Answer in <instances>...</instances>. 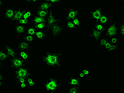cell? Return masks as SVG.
<instances>
[{"instance_id":"35","label":"cell","mask_w":124,"mask_h":93,"mask_svg":"<svg viewBox=\"0 0 124 93\" xmlns=\"http://www.w3.org/2000/svg\"><path fill=\"white\" fill-rule=\"evenodd\" d=\"M72 21L76 27H79L81 24V20L78 17L74 19L73 20H72Z\"/></svg>"},{"instance_id":"44","label":"cell","mask_w":124,"mask_h":93,"mask_svg":"<svg viewBox=\"0 0 124 93\" xmlns=\"http://www.w3.org/2000/svg\"><path fill=\"white\" fill-rule=\"evenodd\" d=\"M4 75L1 72H0V81H3V79H4Z\"/></svg>"},{"instance_id":"5","label":"cell","mask_w":124,"mask_h":93,"mask_svg":"<svg viewBox=\"0 0 124 93\" xmlns=\"http://www.w3.org/2000/svg\"><path fill=\"white\" fill-rule=\"evenodd\" d=\"M118 33V25L117 22H113L107 27H106L105 33L108 38H110L116 37Z\"/></svg>"},{"instance_id":"25","label":"cell","mask_w":124,"mask_h":93,"mask_svg":"<svg viewBox=\"0 0 124 93\" xmlns=\"http://www.w3.org/2000/svg\"><path fill=\"white\" fill-rule=\"evenodd\" d=\"M81 92V86H71L68 89L69 93H80Z\"/></svg>"},{"instance_id":"54","label":"cell","mask_w":124,"mask_h":93,"mask_svg":"<svg viewBox=\"0 0 124 93\" xmlns=\"http://www.w3.org/2000/svg\"></svg>"},{"instance_id":"45","label":"cell","mask_w":124,"mask_h":93,"mask_svg":"<svg viewBox=\"0 0 124 93\" xmlns=\"http://www.w3.org/2000/svg\"><path fill=\"white\" fill-rule=\"evenodd\" d=\"M39 0H31V3H33L34 4H38Z\"/></svg>"},{"instance_id":"46","label":"cell","mask_w":124,"mask_h":93,"mask_svg":"<svg viewBox=\"0 0 124 93\" xmlns=\"http://www.w3.org/2000/svg\"><path fill=\"white\" fill-rule=\"evenodd\" d=\"M4 5L3 0H0V8H1Z\"/></svg>"},{"instance_id":"9","label":"cell","mask_w":124,"mask_h":93,"mask_svg":"<svg viewBox=\"0 0 124 93\" xmlns=\"http://www.w3.org/2000/svg\"><path fill=\"white\" fill-rule=\"evenodd\" d=\"M79 13V10L78 9L70 7L67 13L65 20H72L78 17Z\"/></svg>"},{"instance_id":"47","label":"cell","mask_w":124,"mask_h":93,"mask_svg":"<svg viewBox=\"0 0 124 93\" xmlns=\"http://www.w3.org/2000/svg\"><path fill=\"white\" fill-rule=\"evenodd\" d=\"M3 62L0 61V70L2 69L3 68Z\"/></svg>"},{"instance_id":"39","label":"cell","mask_w":124,"mask_h":93,"mask_svg":"<svg viewBox=\"0 0 124 93\" xmlns=\"http://www.w3.org/2000/svg\"><path fill=\"white\" fill-rule=\"evenodd\" d=\"M82 72L84 74V75H85L86 77L88 76L89 74H90V70L88 68H83V69L82 70Z\"/></svg>"},{"instance_id":"48","label":"cell","mask_w":124,"mask_h":93,"mask_svg":"<svg viewBox=\"0 0 124 93\" xmlns=\"http://www.w3.org/2000/svg\"><path fill=\"white\" fill-rule=\"evenodd\" d=\"M24 2L27 3H31V0H25Z\"/></svg>"},{"instance_id":"24","label":"cell","mask_w":124,"mask_h":93,"mask_svg":"<svg viewBox=\"0 0 124 93\" xmlns=\"http://www.w3.org/2000/svg\"><path fill=\"white\" fill-rule=\"evenodd\" d=\"M46 18H43V17H39L36 16H34L32 20V22L34 24H38L40 23L46 22Z\"/></svg>"},{"instance_id":"2","label":"cell","mask_w":124,"mask_h":93,"mask_svg":"<svg viewBox=\"0 0 124 93\" xmlns=\"http://www.w3.org/2000/svg\"><path fill=\"white\" fill-rule=\"evenodd\" d=\"M61 83L56 77H51L47 79L44 83L45 92L47 93H54L61 87Z\"/></svg>"},{"instance_id":"16","label":"cell","mask_w":124,"mask_h":93,"mask_svg":"<svg viewBox=\"0 0 124 93\" xmlns=\"http://www.w3.org/2000/svg\"><path fill=\"white\" fill-rule=\"evenodd\" d=\"M51 10H41V9H37V10L34 13V16H37L39 17H41L43 18H47Z\"/></svg>"},{"instance_id":"1","label":"cell","mask_w":124,"mask_h":93,"mask_svg":"<svg viewBox=\"0 0 124 93\" xmlns=\"http://www.w3.org/2000/svg\"><path fill=\"white\" fill-rule=\"evenodd\" d=\"M62 54V53L47 51L44 54L42 61L46 66L50 68H56L61 65Z\"/></svg>"},{"instance_id":"29","label":"cell","mask_w":124,"mask_h":93,"mask_svg":"<svg viewBox=\"0 0 124 93\" xmlns=\"http://www.w3.org/2000/svg\"><path fill=\"white\" fill-rule=\"evenodd\" d=\"M8 55L3 50H0V61L2 62L6 61L8 58Z\"/></svg>"},{"instance_id":"6","label":"cell","mask_w":124,"mask_h":93,"mask_svg":"<svg viewBox=\"0 0 124 93\" xmlns=\"http://www.w3.org/2000/svg\"><path fill=\"white\" fill-rule=\"evenodd\" d=\"M64 30V28L60 24V23H56L52 27L51 32L53 37L54 38L57 39L61 35Z\"/></svg>"},{"instance_id":"21","label":"cell","mask_w":124,"mask_h":93,"mask_svg":"<svg viewBox=\"0 0 124 93\" xmlns=\"http://www.w3.org/2000/svg\"><path fill=\"white\" fill-rule=\"evenodd\" d=\"M92 28L99 31L102 34H103L105 32L106 27L104 25L101 24L100 23H99L98 22H96V23L93 26Z\"/></svg>"},{"instance_id":"28","label":"cell","mask_w":124,"mask_h":93,"mask_svg":"<svg viewBox=\"0 0 124 93\" xmlns=\"http://www.w3.org/2000/svg\"><path fill=\"white\" fill-rule=\"evenodd\" d=\"M37 31V29L34 27L31 26V27H29L26 30V34L31 35L34 36Z\"/></svg>"},{"instance_id":"13","label":"cell","mask_w":124,"mask_h":93,"mask_svg":"<svg viewBox=\"0 0 124 93\" xmlns=\"http://www.w3.org/2000/svg\"><path fill=\"white\" fill-rule=\"evenodd\" d=\"M26 27L25 26L19 23H17L15 27V32L17 35H23L25 34L26 31Z\"/></svg>"},{"instance_id":"7","label":"cell","mask_w":124,"mask_h":93,"mask_svg":"<svg viewBox=\"0 0 124 93\" xmlns=\"http://www.w3.org/2000/svg\"><path fill=\"white\" fill-rule=\"evenodd\" d=\"M103 13L101 8L100 6H98L91 12L90 14V18L92 20L98 22Z\"/></svg>"},{"instance_id":"17","label":"cell","mask_w":124,"mask_h":93,"mask_svg":"<svg viewBox=\"0 0 124 93\" xmlns=\"http://www.w3.org/2000/svg\"><path fill=\"white\" fill-rule=\"evenodd\" d=\"M81 81L77 77H72L68 80V84L70 86H81Z\"/></svg>"},{"instance_id":"14","label":"cell","mask_w":124,"mask_h":93,"mask_svg":"<svg viewBox=\"0 0 124 93\" xmlns=\"http://www.w3.org/2000/svg\"><path fill=\"white\" fill-rule=\"evenodd\" d=\"M103 34L100 31L92 28L90 34V37L95 42H98L102 37Z\"/></svg>"},{"instance_id":"50","label":"cell","mask_w":124,"mask_h":93,"mask_svg":"<svg viewBox=\"0 0 124 93\" xmlns=\"http://www.w3.org/2000/svg\"><path fill=\"white\" fill-rule=\"evenodd\" d=\"M2 21H3V19H2L1 16H0V23H1Z\"/></svg>"},{"instance_id":"53","label":"cell","mask_w":124,"mask_h":93,"mask_svg":"<svg viewBox=\"0 0 124 93\" xmlns=\"http://www.w3.org/2000/svg\"><path fill=\"white\" fill-rule=\"evenodd\" d=\"M1 8H0V13H1Z\"/></svg>"},{"instance_id":"31","label":"cell","mask_w":124,"mask_h":93,"mask_svg":"<svg viewBox=\"0 0 124 93\" xmlns=\"http://www.w3.org/2000/svg\"><path fill=\"white\" fill-rule=\"evenodd\" d=\"M66 24L67 28L70 30H74L76 29L77 27L75 24L72 23V20H66Z\"/></svg>"},{"instance_id":"15","label":"cell","mask_w":124,"mask_h":93,"mask_svg":"<svg viewBox=\"0 0 124 93\" xmlns=\"http://www.w3.org/2000/svg\"><path fill=\"white\" fill-rule=\"evenodd\" d=\"M5 47L6 48V51L7 52L6 54L9 58H12L17 56V52L13 48L10 46L8 45H6L5 46Z\"/></svg>"},{"instance_id":"42","label":"cell","mask_w":124,"mask_h":93,"mask_svg":"<svg viewBox=\"0 0 124 93\" xmlns=\"http://www.w3.org/2000/svg\"><path fill=\"white\" fill-rule=\"evenodd\" d=\"M16 81L20 83H26V78H19L16 80Z\"/></svg>"},{"instance_id":"41","label":"cell","mask_w":124,"mask_h":93,"mask_svg":"<svg viewBox=\"0 0 124 93\" xmlns=\"http://www.w3.org/2000/svg\"><path fill=\"white\" fill-rule=\"evenodd\" d=\"M45 1L48 2L52 4H57L61 2L62 0H44Z\"/></svg>"},{"instance_id":"27","label":"cell","mask_w":124,"mask_h":93,"mask_svg":"<svg viewBox=\"0 0 124 93\" xmlns=\"http://www.w3.org/2000/svg\"><path fill=\"white\" fill-rule=\"evenodd\" d=\"M108 41V39L107 38L102 37L98 41V46L100 48H103L105 45Z\"/></svg>"},{"instance_id":"12","label":"cell","mask_w":124,"mask_h":93,"mask_svg":"<svg viewBox=\"0 0 124 93\" xmlns=\"http://www.w3.org/2000/svg\"><path fill=\"white\" fill-rule=\"evenodd\" d=\"M15 10L16 9L14 8L12 6H9L6 8L5 11L4 17L8 20H11L14 15Z\"/></svg>"},{"instance_id":"11","label":"cell","mask_w":124,"mask_h":93,"mask_svg":"<svg viewBox=\"0 0 124 93\" xmlns=\"http://www.w3.org/2000/svg\"><path fill=\"white\" fill-rule=\"evenodd\" d=\"M17 47L21 51H28L30 49L31 45L30 44L23 39L19 41L17 44Z\"/></svg>"},{"instance_id":"36","label":"cell","mask_w":124,"mask_h":93,"mask_svg":"<svg viewBox=\"0 0 124 93\" xmlns=\"http://www.w3.org/2000/svg\"><path fill=\"white\" fill-rule=\"evenodd\" d=\"M119 33L121 37H124V26L123 23H121L118 25Z\"/></svg>"},{"instance_id":"3","label":"cell","mask_w":124,"mask_h":93,"mask_svg":"<svg viewBox=\"0 0 124 93\" xmlns=\"http://www.w3.org/2000/svg\"><path fill=\"white\" fill-rule=\"evenodd\" d=\"M14 76L15 79L16 80L20 78H27L28 77H31V74L28 68L23 66L15 70Z\"/></svg>"},{"instance_id":"43","label":"cell","mask_w":124,"mask_h":93,"mask_svg":"<svg viewBox=\"0 0 124 93\" xmlns=\"http://www.w3.org/2000/svg\"><path fill=\"white\" fill-rule=\"evenodd\" d=\"M20 89L21 90H24L26 88L27 86V83H20Z\"/></svg>"},{"instance_id":"49","label":"cell","mask_w":124,"mask_h":93,"mask_svg":"<svg viewBox=\"0 0 124 93\" xmlns=\"http://www.w3.org/2000/svg\"><path fill=\"white\" fill-rule=\"evenodd\" d=\"M3 86V83L2 81H0V89H1Z\"/></svg>"},{"instance_id":"40","label":"cell","mask_w":124,"mask_h":93,"mask_svg":"<svg viewBox=\"0 0 124 93\" xmlns=\"http://www.w3.org/2000/svg\"><path fill=\"white\" fill-rule=\"evenodd\" d=\"M112 44L109 41H108L106 43V44L105 45L104 47H103V48L105 50H106V51H108L109 49H110V48L111 47Z\"/></svg>"},{"instance_id":"19","label":"cell","mask_w":124,"mask_h":93,"mask_svg":"<svg viewBox=\"0 0 124 93\" xmlns=\"http://www.w3.org/2000/svg\"><path fill=\"white\" fill-rule=\"evenodd\" d=\"M38 9L44 10H49L53 9V4L52 3L44 0L41 3L38 7Z\"/></svg>"},{"instance_id":"10","label":"cell","mask_w":124,"mask_h":93,"mask_svg":"<svg viewBox=\"0 0 124 93\" xmlns=\"http://www.w3.org/2000/svg\"><path fill=\"white\" fill-rule=\"evenodd\" d=\"M24 12V10L23 9L18 8L16 9L13 17L10 21L13 22H18L20 19L23 18Z\"/></svg>"},{"instance_id":"8","label":"cell","mask_w":124,"mask_h":93,"mask_svg":"<svg viewBox=\"0 0 124 93\" xmlns=\"http://www.w3.org/2000/svg\"><path fill=\"white\" fill-rule=\"evenodd\" d=\"M24 61L21 58H17L16 57L15 58H11L10 61V63L11 66L15 70L23 66L24 65Z\"/></svg>"},{"instance_id":"33","label":"cell","mask_w":124,"mask_h":93,"mask_svg":"<svg viewBox=\"0 0 124 93\" xmlns=\"http://www.w3.org/2000/svg\"><path fill=\"white\" fill-rule=\"evenodd\" d=\"M108 39L109 41L111 44H119V42H120L119 39L116 37H112Z\"/></svg>"},{"instance_id":"4","label":"cell","mask_w":124,"mask_h":93,"mask_svg":"<svg viewBox=\"0 0 124 93\" xmlns=\"http://www.w3.org/2000/svg\"><path fill=\"white\" fill-rule=\"evenodd\" d=\"M58 23H60L59 20L57 19L55 17L54 12L52 9L50 11L48 16L47 17L46 27L45 28L46 31V32H51L52 27L54 24Z\"/></svg>"},{"instance_id":"51","label":"cell","mask_w":124,"mask_h":93,"mask_svg":"<svg viewBox=\"0 0 124 93\" xmlns=\"http://www.w3.org/2000/svg\"><path fill=\"white\" fill-rule=\"evenodd\" d=\"M2 31H3V29L2 28L1 26L0 25V34L2 32Z\"/></svg>"},{"instance_id":"20","label":"cell","mask_w":124,"mask_h":93,"mask_svg":"<svg viewBox=\"0 0 124 93\" xmlns=\"http://www.w3.org/2000/svg\"><path fill=\"white\" fill-rule=\"evenodd\" d=\"M34 36L37 39L41 41L46 38V34L43 30H37Z\"/></svg>"},{"instance_id":"37","label":"cell","mask_w":124,"mask_h":93,"mask_svg":"<svg viewBox=\"0 0 124 93\" xmlns=\"http://www.w3.org/2000/svg\"><path fill=\"white\" fill-rule=\"evenodd\" d=\"M29 20L23 18H22L21 19H20V20L18 22V23H20V24H23V25L27 26L28 25V24Z\"/></svg>"},{"instance_id":"34","label":"cell","mask_w":124,"mask_h":93,"mask_svg":"<svg viewBox=\"0 0 124 93\" xmlns=\"http://www.w3.org/2000/svg\"><path fill=\"white\" fill-rule=\"evenodd\" d=\"M31 12L30 10H24V15L23 18L26 19H28L29 20L30 17L31 16Z\"/></svg>"},{"instance_id":"22","label":"cell","mask_w":124,"mask_h":93,"mask_svg":"<svg viewBox=\"0 0 124 93\" xmlns=\"http://www.w3.org/2000/svg\"><path fill=\"white\" fill-rule=\"evenodd\" d=\"M23 36V39L26 41L27 42L30 44L34 43L37 40V39L35 37V36L31 35L25 34Z\"/></svg>"},{"instance_id":"18","label":"cell","mask_w":124,"mask_h":93,"mask_svg":"<svg viewBox=\"0 0 124 93\" xmlns=\"http://www.w3.org/2000/svg\"><path fill=\"white\" fill-rule=\"evenodd\" d=\"M110 20V16L106 13H103L99 19L98 22L106 26Z\"/></svg>"},{"instance_id":"23","label":"cell","mask_w":124,"mask_h":93,"mask_svg":"<svg viewBox=\"0 0 124 93\" xmlns=\"http://www.w3.org/2000/svg\"><path fill=\"white\" fill-rule=\"evenodd\" d=\"M26 83L27 86L30 89H34L36 87V82L31 76L26 78Z\"/></svg>"},{"instance_id":"32","label":"cell","mask_w":124,"mask_h":93,"mask_svg":"<svg viewBox=\"0 0 124 93\" xmlns=\"http://www.w3.org/2000/svg\"><path fill=\"white\" fill-rule=\"evenodd\" d=\"M120 46L119 44H112L110 48V49H109L108 51V52H115L118 50Z\"/></svg>"},{"instance_id":"30","label":"cell","mask_w":124,"mask_h":93,"mask_svg":"<svg viewBox=\"0 0 124 93\" xmlns=\"http://www.w3.org/2000/svg\"><path fill=\"white\" fill-rule=\"evenodd\" d=\"M34 27L37 30H43L45 29L46 27V22L34 24Z\"/></svg>"},{"instance_id":"38","label":"cell","mask_w":124,"mask_h":93,"mask_svg":"<svg viewBox=\"0 0 124 93\" xmlns=\"http://www.w3.org/2000/svg\"><path fill=\"white\" fill-rule=\"evenodd\" d=\"M77 77L82 81V80H84V79L86 77L85 76V75H84V74L82 72V71H81L79 72V73H78V74Z\"/></svg>"},{"instance_id":"26","label":"cell","mask_w":124,"mask_h":93,"mask_svg":"<svg viewBox=\"0 0 124 93\" xmlns=\"http://www.w3.org/2000/svg\"><path fill=\"white\" fill-rule=\"evenodd\" d=\"M20 58L24 61H27L30 59V55L27 51H21L19 53Z\"/></svg>"},{"instance_id":"52","label":"cell","mask_w":124,"mask_h":93,"mask_svg":"<svg viewBox=\"0 0 124 93\" xmlns=\"http://www.w3.org/2000/svg\"><path fill=\"white\" fill-rule=\"evenodd\" d=\"M77 0L79 2H82L85 1V0Z\"/></svg>"}]
</instances>
